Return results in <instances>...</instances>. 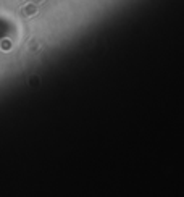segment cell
I'll list each match as a JSON object with an SVG mask.
<instances>
[{
	"instance_id": "obj_1",
	"label": "cell",
	"mask_w": 184,
	"mask_h": 197,
	"mask_svg": "<svg viewBox=\"0 0 184 197\" xmlns=\"http://www.w3.org/2000/svg\"><path fill=\"white\" fill-rule=\"evenodd\" d=\"M24 13H26V15H34L36 13V8L32 7V5H26V7H24Z\"/></svg>"
}]
</instances>
